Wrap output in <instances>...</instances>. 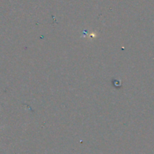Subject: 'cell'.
Instances as JSON below:
<instances>
[{
	"mask_svg": "<svg viewBox=\"0 0 154 154\" xmlns=\"http://www.w3.org/2000/svg\"><path fill=\"white\" fill-rule=\"evenodd\" d=\"M0 128H1V126H0Z\"/></svg>",
	"mask_w": 154,
	"mask_h": 154,
	"instance_id": "obj_1",
	"label": "cell"
}]
</instances>
